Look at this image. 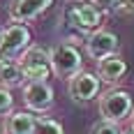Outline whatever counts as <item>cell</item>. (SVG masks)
<instances>
[{
	"label": "cell",
	"instance_id": "d6986e66",
	"mask_svg": "<svg viewBox=\"0 0 134 134\" xmlns=\"http://www.w3.org/2000/svg\"><path fill=\"white\" fill-rule=\"evenodd\" d=\"M130 122H134V109H132V116H130Z\"/></svg>",
	"mask_w": 134,
	"mask_h": 134
},
{
	"label": "cell",
	"instance_id": "7402d4cb",
	"mask_svg": "<svg viewBox=\"0 0 134 134\" xmlns=\"http://www.w3.org/2000/svg\"><path fill=\"white\" fill-rule=\"evenodd\" d=\"M132 132H134V122H132Z\"/></svg>",
	"mask_w": 134,
	"mask_h": 134
},
{
	"label": "cell",
	"instance_id": "3957f363",
	"mask_svg": "<svg viewBox=\"0 0 134 134\" xmlns=\"http://www.w3.org/2000/svg\"><path fill=\"white\" fill-rule=\"evenodd\" d=\"M19 63L23 69V76L28 81H49L53 69H51V60H49V51L42 46H28L23 53L19 55Z\"/></svg>",
	"mask_w": 134,
	"mask_h": 134
},
{
	"label": "cell",
	"instance_id": "5b68a950",
	"mask_svg": "<svg viewBox=\"0 0 134 134\" xmlns=\"http://www.w3.org/2000/svg\"><path fill=\"white\" fill-rule=\"evenodd\" d=\"M99 88H102L99 76L93 74V72H86V69H81L79 74H74V76L69 79V83H67L69 97H72L74 102H79V104H86V102L95 99V97L99 95Z\"/></svg>",
	"mask_w": 134,
	"mask_h": 134
},
{
	"label": "cell",
	"instance_id": "2e32d148",
	"mask_svg": "<svg viewBox=\"0 0 134 134\" xmlns=\"http://www.w3.org/2000/svg\"><path fill=\"white\" fill-rule=\"evenodd\" d=\"M88 2L95 5L99 12H116V9H120L122 0H88Z\"/></svg>",
	"mask_w": 134,
	"mask_h": 134
},
{
	"label": "cell",
	"instance_id": "52a82bcc",
	"mask_svg": "<svg viewBox=\"0 0 134 134\" xmlns=\"http://www.w3.org/2000/svg\"><path fill=\"white\" fill-rule=\"evenodd\" d=\"M67 21L81 32H95L99 30V23H102V12L90 2H79L67 9Z\"/></svg>",
	"mask_w": 134,
	"mask_h": 134
},
{
	"label": "cell",
	"instance_id": "4fadbf2b",
	"mask_svg": "<svg viewBox=\"0 0 134 134\" xmlns=\"http://www.w3.org/2000/svg\"><path fill=\"white\" fill-rule=\"evenodd\" d=\"M32 134H63V125L53 118H42L37 116L35 120V132Z\"/></svg>",
	"mask_w": 134,
	"mask_h": 134
},
{
	"label": "cell",
	"instance_id": "ac0fdd59",
	"mask_svg": "<svg viewBox=\"0 0 134 134\" xmlns=\"http://www.w3.org/2000/svg\"><path fill=\"white\" fill-rule=\"evenodd\" d=\"M2 35H5V28H0V49H2Z\"/></svg>",
	"mask_w": 134,
	"mask_h": 134
},
{
	"label": "cell",
	"instance_id": "5bb4252c",
	"mask_svg": "<svg viewBox=\"0 0 134 134\" xmlns=\"http://www.w3.org/2000/svg\"><path fill=\"white\" fill-rule=\"evenodd\" d=\"M90 134H122V130H120V125L118 122H111V120H97L90 127Z\"/></svg>",
	"mask_w": 134,
	"mask_h": 134
},
{
	"label": "cell",
	"instance_id": "7a4b0ae2",
	"mask_svg": "<svg viewBox=\"0 0 134 134\" xmlns=\"http://www.w3.org/2000/svg\"><path fill=\"white\" fill-rule=\"evenodd\" d=\"M132 109H134V99L127 90H109L99 97V116L104 120L111 122H118L120 125L122 120H127L132 116Z\"/></svg>",
	"mask_w": 134,
	"mask_h": 134
},
{
	"label": "cell",
	"instance_id": "9c48e42d",
	"mask_svg": "<svg viewBox=\"0 0 134 134\" xmlns=\"http://www.w3.org/2000/svg\"><path fill=\"white\" fill-rule=\"evenodd\" d=\"M51 5L53 0H14V5L9 7V19L14 23H26L44 14Z\"/></svg>",
	"mask_w": 134,
	"mask_h": 134
},
{
	"label": "cell",
	"instance_id": "ba28073f",
	"mask_svg": "<svg viewBox=\"0 0 134 134\" xmlns=\"http://www.w3.org/2000/svg\"><path fill=\"white\" fill-rule=\"evenodd\" d=\"M30 46V30L23 23H9L2 35L0 58H16Z\"/></svg>",
	"mask_w": 134,
	"mask_h": 134
},
{
	"label": "cell",
	"instance_id": "8992f818",
	"mask_svg": "<svg viewBox=\"0 0 134 134\" xmlns=\"http://www.w3.org/2000/svg\"><path fill=\"white\" fill-rule=\"evenodd\" d=\"M118 49H120V42L116 37V32H111V30H95L90 32V37L86 40V53L90 55L93 60H104L109 55H116L118 53Z\"/></svg>",
	"mask_w": 134,
	"mask_h": 134
},
{
	"label": "cell",
	"instance_id": "6da1fadb",
	"mask_svg": "<svg viewBox=\"0 0 134 134\" xmlns=\"http://www.w3.org/2000/svg\"><path fill=\"white\" fill-rule=\"evenodd\" d=\"M49 60H51L53 74L60 76V79H72L74 74H79L81 69H83L81 51L74 46V44H69V42L55 44L53 49L49 51Z\"/></svg>",
	"mask_w": 134,
	"mask_h": 134
},
{
	"label": "cell",
	"instance_id": "9a60e30c",
	"mask_svg": "<svg viewBox=\"0 0 134 134\" xmlns=\"http://www.w3.org/2000/svg\"><path fill=\"white\" fill-rule=\"evenodd\" d=\"M14 109V97L9 90H5V88H0V116H5V113H9Z\"/></svg>",
	"mask_w": 134,
	"mask_h": 134
},
{
	"label": "cell",
	"instance_id": "30bf717a",
	"mask_svg": "<svg viewBox=\"0 0 134 134\" xmlns=\"http://www.w3.org/2000/svg\"><path fill=\"white\" fill-rule=\"evenodd\" d=\"M125 74H127V63L118 53L109 55V58H104V60L97 63V76H99V81H104V83H118Z\"/></svg>",
	"mask_w": 134,
	"mask_h": 134
},
{
	"label": "cell",
	"instance_id": "e0dca14e",
	"mask_svg": "<svg viewBox=\"0 0 134 134\" xmlns=\"http://www.w3.org/2000/svg\"><path fill=\"white\" fill-rule=\"evenodd\" d=\"M120 9H125V12H134V0H122Z\"/></svg>",
	"mask_w": 134,
	"mask_h": 134
},
{
	"label": "cell",
	"instance_id": "8fae6325",
	"mask_svg": "<svg viewBox=\"0 0 134 134\" xmlns=\"http://www.w3.org/2000/svg\"><path fill=\"white\" fill-rule=\"evenodd\" d=\"M23 69H21V63L16 58H0V88L5 90H12V88H19L23 86Z\"/></svg>",
	"mask_w": 134,
	"mask_h": 134
},
{
	"label": "cell",
	"instance_id": "277c9868",
	"mask_svg": "<svg viewBox=\"0 0 134 134\" xmlns=\"http://www.w3.org/2000/svg\"><path fill=\"white\" fill-rule=\"evenodd\" d=\"M23 102L32 113H46L53 107L55 95L49 81H28L23 86Z\"/></svg>",
	"mask_w": 134,
	"mask_h": 134
},
{
	"label": "cell",
	"instance_id": "44dd1931",
	"mask_svg": "<svg viewBox=\"0 0 134 134\" xmlns=\"http://www.w3.org/2000/svg\"><path fill=\"white\" fill-rule=\"evenodd\" d=\"M0 134H2V125H0Z\"/></svg>",
	"mask_w": 134,
	"mask_h": 134
},
{
	"label": "cell",
	"instance_id": "ffe728a7",
	"mask_svg": "<svg viewBox=\"0 0 134 134\" xmlns=\"http://www.w3.org/2000/svg\"><path fill=\"white\" fill-rule=\"evenodd\" d=\"M122 134H134V132H132V130H130V132H122Z\"/></svg>",
	"mask_w": 134,
	"mask_h": 134
},
{
	"label": "cell",
	"instance_id": "7c38bea8",
	"mask_svg": "<svg viewBox=\"0 0 134 134\" xmlns=\"http://www.w3.org/2000/svg\"><path fill=\"white\" fill-rule=\"evenodd\" d=\"M35 120L37 116H32V111H14L2 125V134H32Z\"/></svg>",
	"mask_w": 134,
	"mask_h": 134
}]
</instances>
